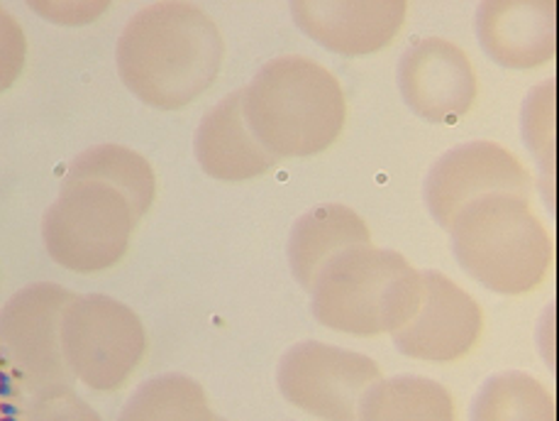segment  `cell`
Instances as JSON below:
<instances>
[{"label": "cell", "mask_w": 559, "mask_h": 421, "mask_svg": "<svg viewBox=\"0 0 559 421\" xmlns=\"http://www.w3.org/2000/svg\"><path fill=\"white\" fill-rule=\"evenodd\" d=\"M223 35L199 5L154 3L132 15L118 39V71L142 104L179 110L221 74Z\"/></svg>", "instance_id": "1"}, {"label": "cell", "mask_w": 559, "mask_h": 421, "mask_svg": "<svg viewBox=\"0 0 559 421\" xmlns=\"http://www.w3.org/2000/svg\"><path fill=\"white\" fill-rule=\"evenodd\" d=\"M242 113L274 157H308L340 138L347 101L340 81L318 61L276 57L242 89Z\"/></svg>", "instance_id": "2"}, {"label": "cell", "mask_w": 559, "mask_h": 421, "mask_svg": "<svg viewBox=\"0 0 559 421\" xmlns=\"http://www.w3.org/2000/svg\"><path fill=\"white\" fill-rule=\"evenodd\" d=\"M308 292L325 328L349 336L396 334L418 312L423 277L403 255L359 245L323 265Z\"/></svg>", "instance_id": "3"}, {"label": "cell", "mask_w": 559, "mask_h": 421, "mask_svg": "<svg viewBox=\"0 0 559 421\" xmlns=\"http://www.w3.org/2000/svg\"><path fill=\"white\" fill-rule=\"evenodd\" d=\"M450 233L462 270L491 292H533L550 270V235L525 197L491 194L476 199L454 215Z\"/></svg>", "instance_id": "4"}, {"label": "cell", "mask_w": 559, "mask_h": 421, "mask_svg": "<svg viewBox=\"0 0 559 421\" xmlns=\"http://www.w3.org/2000/svg\"><path fill=\"white\" fill-rule=\"evenodd\" d=\"M142 213L116 184L67 172L57 201L43 219L51 260L71 272H100L118 265Z\"/></svg>", "instance_id": "5"}, {"label": "cell", "mask_w": 559, "mask_h": 421, "mask_svg": "<svg viewBox=\"0 0 559 421\" xmlns=\"http://www.w3.org/2000/svg\"><path fill=\"white\" fill-rule=\"evenodd\" d=\"M59 336L69 373L98 393L126 385L147 348L140 316L106 294L74 296L61 314Z\"/></svg>", "instance_id": "6"}, {"label": "cell", "mask_w": 559, "mask_h": 421, "mask_svg": "<svg viewBox=\"0 0 559 421\" xmlns=\"http://www.w3.org/2000/svg\"><path fill=\"white\" fill-rule=\"evenodd\" d=\"M379 379L371 358L318 341L288 348L276 373L286 402L325 421H359L361 402Z\"/></svg>", "instance_id": "7"}, {"label": "cell", "mask_w": 559, "mask_h": 421, "mask_svg": "<svg viewBox=\"0 0 559 421\" xmlns=\"http://www.w3.org/2000/svg\"><path fill=\"white\" fill-rule=\"evenodd\" d=\"M74 296L59 284L37 282L20 290L0 309V346L33 395L74 383L59 336L61 314Z\"/></svg>", "instance_id": "8"}, {"label": "cell", "mask_w": 559, "mask_h": 421, "mask_svg": "<svg viewBox=\"0 0 559 421\" xmlns=\"http://www.w3.org/2000/svg\"><path fill=\"white\" fill-rule=\"evenodd\" d=\"M491 194L531 199V174L509 150L486 140L444 152L426 182V203L444 231L464 207Z\"/></svg>", "instance_id": "9"}, {"label": "cell", "mask_w": 559, "mask_h": 421, "mask_svg": "<svg viewBox=\"0 0 559 421\" xmlns=\"http://www.w3.org/2000/svg\"><path fill=\"white\" fill-rule=\"evenodd\" d=\"M418 312L393 334L399 351L416 361L454 363L479 343L484 314L472 294L442 272H420Z\"/></svg>", "instance_id": "10"}, {"label": "cell", "mask_w": 559, "mask_h": 421, "mask_svg": "<svg viewBox=\"0 0 559 421\" xmlns=\"http://www.w3.org/2000/svg\"><path fill=\"white\" fill-rule=\"evenodd\" d=\"M399 86L411 110L438 126L467 116L479 91L469 57L442 37L420 39L401 57Z\"/></svg>", "instance_id": "11"}, {"label": "cell", "mask_w": 559, "mask_h": 421, "mask_svg": "<svg viewBox=\"0 0 559 421\" xmlns=\"http://www.w3.org/2000/svg\"><path fill=\"white\" fill-rule=\"evenodd\" d=\"M403 0H298L292 15L304 33L337 55H371L401 33Z\"/></svg>", "instance_id": "12"}, {"label": "cell", "mask_w": 559, "mask_h": 421, "mask_svg": "<svg viewBox=\"0 0 559 421\" xmlns=\"http://www.w3.org/2000/svg\"><path fill=\"white\" fill-rule=\"evenodd\" d=\"M479 43L496 65L535 69L555 57V0H486L476 13Z\"/></svg>", "instance_id": "13"}, {"label": "cell", "mask_w": 559, "mask_h": 421, "mask_svg": "<svg viewBox=\"0 0 559 421\" xmlns=\"http://www.w3.org/2000/svg\"><path fill=\"white\" fill-rule=\"evenodd\" d=\"M195 160L205 174L221 182L262 177L278 162L247 126L242 91L225 96L205 113L195 130Z\"/></svg>", "instance_id": "14"}, {"label": "cell", "mask_w": 559, "mask_h": 421, "mask_svg": "<svg viewBox=\"0 0 559 421\" xmlns=\"http://www.w3.org/2000/svg\"><path fill=\"white\" fill-rule=\"evenodd\" d=\"M359 245H371V233L361 215L343 203H323L296 221L288 241V262L298 284L310 290L323 265Z\"/></svg>", "instance_id": "15"}, {"label": "cell", "mask_w": 559, "mask_h": 421, "mask_svg": "<svg viewBox=\"0 0 559 421\" xmlns=\"http://www.w3.org/2000/svg\"><path fill=\"white\" fill-rule=\"evenodd\" d=\"M359 421H457L454 399L430 377L379 379L359 409Z\"/></svg>", "instance_id": "16"}, {"label": "cell", "mask_w": 559, "mask_h": 421, "mask_svg": "<svg viewBox=\"0 0 559 421\" xmlns=\"http://www.w3.org/2000/svg\"><path fill=\"white\" fill-rule=\"evenodd\" d=\"M118 421H215V414L195 379L167 373L138 387Z\"/></svg>", "instance_id": "17"}, {"label": "cell", "mask_w": 559, "mask_h": 421, "mask_svg": "<svg viewBox=\"0 0 559 421\" xmlns=\"http://www.w3.org/2000/svg\"><path fill=\"white\" fill-rule=\"evenodd\" d=\"M472 421H557L555 399L533 375L511 370L481 385Z\"/></svg>", "instance_id": "18"}, {"label": "cell", "mask_w": 559, "mask_h": 421, "mask_svg": "<svg viewBox=\"0 0 559 421\" xmlns=\"http://www.w3.org/2000/svg\"><path fill=\"white\" fill-rule=\"evenodd\" d=\"M69 172L116 184L128 194L142 215L150 211L154 197H157V177H154L150 162L120 145H98L81 152L69 164Z\"/></svg>", "instance_id": "19"}, {"label": "cell", "mask_w": 559, "mask_h": 421, "mask_svg": "<svg viewBox=\"0 0 559 421\" xmlns=\"http://www.w3.org/2000/svg\"><path fill=\"white\" fill-rule=\"evenodd\" d=\"M523 132L527 148L545 172L555 169V84L537 86L527 96L523 113Z\"/></svg>", "instance_id": "20"}, {"label": "cell", "mask_w": 559, "mask_h": 421, "mask_svg": "<svg viewBox=\"0 0 559 421\" xmlns=\"http://www.w3.org/2000/svg\"><path fill=\"white\" fill-rule=\"evenodd\" d=\"M25 421H103L96 409L86 405L71 387H55L37 393L27 405Z\"/></svg>", "instance_id": "21"}, {"label": "cell", "mask_w": 559, "mask_h": 421, "mask_svg": "<svg viewBox=\"0 0 559 421\" xmlns=\"http://www.w3.org/2000/svg\"><path fill=\"white\" fill-rule=\"evenodd\" d=\"M27 57V39L17 20L0 10V94L23 74Z\"/></svg>", "instance_id": "22"}, {"label": "cell", "mask_w": 559, "mask_h": 421, "mask_svg": "<svg viewBox=\"0 0 559 421\" xmlns=\"http://www.w3.org/2000/svg\"><path fill=\"white\" fill-rule=\"evenodd\" d=\"M215 421H227V419H221V417H215Z\"/></svg>", "instance_id": "23"}]
</instances>
